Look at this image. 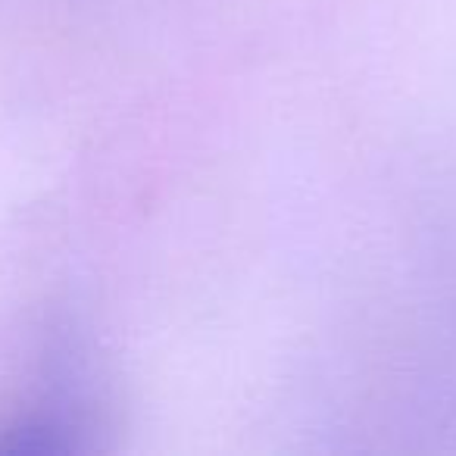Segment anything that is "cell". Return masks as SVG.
Returning a JSON list of instances; mask_svg holds the SVG:
<instances>
[]
</instances>
